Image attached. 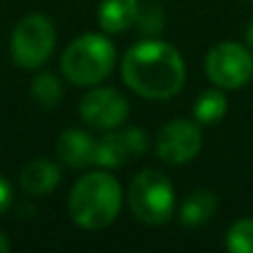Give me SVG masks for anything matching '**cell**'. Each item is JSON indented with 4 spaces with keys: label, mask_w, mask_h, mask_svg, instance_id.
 <instances>
[{
    "label": "cell",
    "mask_w": 253,
    "mask_h": 253,
    "mask_svg": "<svg viewBox=\"0 0 253 253\" xmlns=\"http://www.w3.org/2000/svg\"><path fill=\"white\" fill-rule=\"evenodd\" d=\"M123 80L138 96L169 100L187 80V67L178 49L162 40H142L125 53Z\"/></svg>",
    "instance_id": "cell-1"
},
{
    "label": "cell",
    "mask_w": 253,
    "mask_h": 253,
    "mask_svg": "<svg viewBox=\"0 0 253 253\" xmlns=\"http://www.w3.org/2000/svg\"><path fill=\"white\" fill-rule=\"evenodd\" d=\"M123 191L118 180L107 171H93L76 182L69 196V215L89 231L105 229L118 218Z\"/></svg>",
    "instance_id": "cell-2"
},
{
    "label": "cell",
    "mask_w": 253,
    "mask_h": 253,
    "mask_svg": "<svg viewBox=\"0 0 253 253\" xmlns=\"http://www.w3.org/2000/svg\"><path fill=\"white\" fill-rule=\"evenodd\" d=\"M116 65V47L100 34L76 38L62 56V74L78 87L98 84L111 74Z\"/></svg>",
    "instance_id": "cell-3"
},
{
    "label": "cell",
    "mask_w": 253,
    "mask_h": 253,
    "mask_svg": "<svg viewBox=\"0 0 253 253\" xmlns=\"http://www.w3.org/2000/svg\"><path fill=\"white\" fill-rule=\"evenodd\" d=\"M129 205L144 224H165L173 215L175 193L171 180L160 171H142L129 187Z\"/></svg>",
    "instance_id": "cell-4"
},
{
    "label": "cell",
    "mask_w": 253,
    "mask_h": 253,
    "mask_svg": "<svg viewBox=\"0 0 253 253\" xmlns=\"http://www.w3.org/2000/svg\"><path fill=\"white\" fill-rule=\"evenodd\" d=\"M205 74L220 89H240L253 78V56L242 44L224 40L207 51Z\"/></svg>",
    "instance_id": "cell-5"
},
{
    "label": "cell",
    "mask_w": 253,
    "mask_h": 253,
    "mask_svg": "<svg viewBox=\"0 0 253 253\" xmlns=\"http://www.w3.org/2000/svg\"><path fill=\"white\" fill-rule=\"evenodd\" d=\"M56 44V31L49 18L40 13L22 18L11 36V56L20 67L36 69L49 60Z\"/></svg>",
    "instance_id": "cell-6"
},
{
    "label": "cell",
    "mask_w": 253,
    "mask_h": 253,
    "mask_svg": "<svg viewBox=\"0 0 253 253\" xmlns=\"http://www.w3.org/2000/svg\"><path fill=\"white\" fill-rule=\"evenodd\" d=\"M202 131L191 120H171L160 129L156 140V153L167 165H187L200 153Z\"/></svg>",
    "instance_id": "cell-7"
},
{
    "label": "cell",
    "mask_w": 253,
    "mask_h": 253,
    "mask_svg": "<svg viewBox=\"0 0 253 253\" xmlns=\"http://www.w3.org/2000/svg\"><path fill=\"white\" fill-rule=\"evenodd\" d=\"M149 147V138L140 126H129L123 131H111L105 138L96 140V167L118 169L129 160L142 156Z\"/></svg>",
    "instance_id": "cell-8"
},
{
    "label": "cell",
    "mask_w": 253,
    "mask_h": 253,
    "mask_svg": "<svg viewBox=\"0 0 253 253\" xmlns=\"http://www.w3.org/2000/svg\"><path fill=\"white\" fill-rule=\"evenodd\" d=\"M129 116V102L116 89H93L80 100V118L93 129H118Z\"/></svg>",
    "instance_id": "cell-9"
},
{
    "label": "cell",
    "mask_w": 253,
    "mask_h": 253,
    "mask_svg": "<svg viewBox=\"0 0 253 253\" xmlns=\"http://www.w3.org/2000/svg\"><path fill=\"white\" fill-rule=\"evenodd\" d=\"M58 156L74 169L96 165V140L80 129H69L58 140Z\"/></svg>",
    "instance_id": "cell-10"
},
{
    "label": "cell",
    "mask_w": 253,
    "mask_h": 253,
    "mask_svg": "<svg viewBox=\"0 0 253 253\" xmlns=\"http://www.w3.org/2000/svg\"><path fill=\"white\" fill-rule=\"evenodd\" d=\"M60 178L62 173L58 165H53L51 160H44V158H38V160H31L25 165L20 173V187L31 196H44L58 187Z\"/></svg>",
    "instance_id": "cell-11"
},
{
    "label": "cell",
    "mask_w": 253,
    "mask_h": 253,
    "mask_svg": "<svg viewBox=\"0 0 253 253\" xmlns=\"http://www.w3.org/2000/svg\"><path fill=\"white\" fill-rule=\"evenodd\" d=\"M138 9V0H102L98 9V22L107 34H120L135 25Z\"/></svg>",
    "instance_id": "cell-12"
},
{
    "label": "cell",
    "mask_w": 253,
    "mask_h": 253,
    "mask_svg": "<svg viewBox=\"0 0 253 253\" xmlns=\"http://www.w3.org/2000/svg\"><path fill=\"white\" fill-rule=\"evenodd\" d=\"M218 211V198L211 191H193L180 207V222L184 227H202Z\"/></svg>",
    "instance_id": "cell-13"
},
{
    "label": "cell",
    "mask_w": 253,
    "mask_h": 253,
    "mask_svg": "<svg viewBox=\"0 0 253 253\" xmlns=\"http://www.w3.org/2000/svg\"><path fill=\"white\" fill-rule=\"evenodd\" d=\"M227 96L222 93V89H207L198 96L196 105H193V118L200 125H213L218 120L224 118L227 114Z\"/></svg>",
    "instance_id": "cell-14"
},
{
    "label": "cell",
    "mask_w": 253,
    "mask_h": 253,
    "mask_svg": "<svg viewBox=\"0 0 253 253\" xmlns=\"http://www.w3.org/2000/svg\"><path fill=\"white\" fill-rule=\"evenodd\" d=\"M31 96L40 102L42 107H53L60 102L62 98V84L53 74L44 71V74L36 76L31 83Z\"/></svg>",
    "instance_id": "cell-15"
},
{
    "label": "cell",
    "mask_w": 253,
    "mask_h": 253,
    "mask_svg": "<svg viewBox=\"0 0 253 253\" xmlns=\"http://www.w3.org/2000/svg\"><path fill=\"white\" fill-rule=\"evenodd\" d=\"M227 249L231 253H253V218H242L229 227Z\"/></svg>",
    "instance_id": "cell-16"
},
{
    "label": "cell",
    "mask_w": 253,
    "mask_h": 253,
    "mask_svg": "<svg viewBox=\"0 0 253 253\" xmlns=\"http://www.w3.org/2000/svg\"><path fill=\"white\" fill-rule=\"evenodd\" d=\"M135 27L142 31L144 36H156L165 29V11L162 7L153 2H144L138 9V18H135Z\"/></svg>",
    "instance_id": "cell-17"
},
{
    "label": "cell",
    "mask_w": 253,
    "mask_h": 253,
    "mask_svg": "<svg viewBox=\"0 0 253 253\" xmlns=\"http://www.w3.org/2000/svg\"><path fill=\"white\" fill-rule=\"evenodd\" d=\"M9 205H11V187H9V182L0 175V215L9 209Z\"/></svg>",
    "instance_id": "cell-18"
},
{
    "label": "cell",
    "mask_w": 253,
    "mask_h": 253,
    "mask_svg": "<svg viewBox=\"0 0 253 253\" xmlns=\"http://www.w3.org/2000/svg\"><path fill=\"white\" fill-rule=\"evenodd\" d=\"M9 249H11V247H9V240L2 236V233H0V253H7Z\"/></svg>",
    "instance_id": "cell-19"
},
{
    "label": "cell",
    "mask_w": 253,
    "mask_h": 253,
    "mask_svg": "<svg viewBox=\"0 0 253 253\" xmlns=\"http://www.w3.org/2000/svg\"><path fill=\"white\" fill-rule=\"evenodd\" d=\"M247 44L253 47V20L249 22V27H247Z\"/></svg>",
    "instance_id": "cell-20"
}]
</instances>
